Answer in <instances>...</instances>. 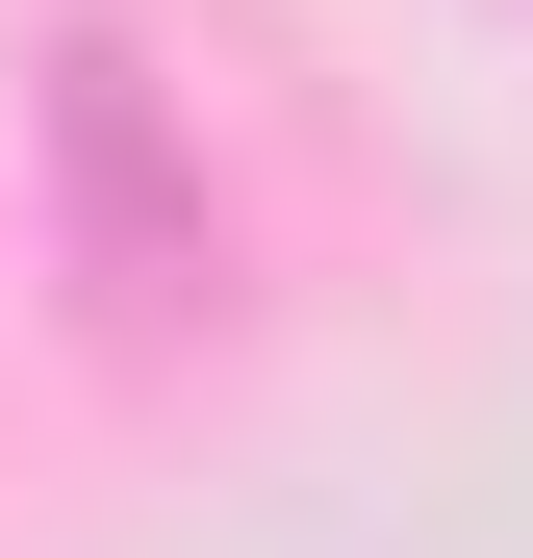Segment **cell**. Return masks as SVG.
Wrapping results in <instances>:
<instances>
[{
  "label": "cell",
  "mask_w": 533,
  "mask_h": 558,
  "mask_svg": "<svg viewBox=\"0 0 533 558\" xmlns=\"http://www.w3.org/2000/svg\"><path fill=\"white\" fill-rule=\"evenodd\" d=\"M51 204H76V254H102V305L128 330H178V305H204V178H153V102H128V51H76L51 76Z\"/></svg>",
  "instance_id": "cell-1"
}]
</instances>
